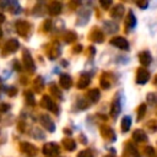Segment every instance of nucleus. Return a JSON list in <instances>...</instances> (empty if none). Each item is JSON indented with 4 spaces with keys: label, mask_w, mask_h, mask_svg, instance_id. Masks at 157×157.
<instances>
[{
    "label": "nucleus",
    "mask_w": 157,
    "mask_h": 157,
    "mask_svg": "<svg viewBox=\"0 0 157 157\" xmlns=\"http://www.w3.org/2000/svg\"><path fill=\"white\" fill-rule=\"evenodd\" d=\"M87 97H88L90 101L93 102V103L98 102V101H99V97H101L99 90H98V88H92V90H90L88 93H87Z\"/></svg>",
    "instance_id": "obj_16"
},
{
    "label": "nucleus",
    "mask_w": 157,
    "mask_h": 157,
    "mask_svg": "<svg viewBox=\"0 0 157 157\" xmlns=\"http://www.w3.org/2000/svg\"><path fill=\"white\" fill-rule=\"evenodd\" d=\"M7 93H9V96H15L16 93H17V90H16V87H13V86H11V87H9V91H7Z\"/></svg>",
    "instance_id": "obj_40"
},
{
    "label": "nucleus",
    "mask_w": 157,
    "mask_h": 157,
    "mask_svg": "<svg viewBox=\"0 0 157 157\" xmlns=\"http://www.w3.org/2000/svg\"><path fill=\"white\" fill-rule=\"evenodd\" d=\"M91 39H92L93 42L102 43L103 39H104V34H103L102 31H99V29H94V31L91 33Z\"/></svg>",
    "instance_id": "obj_19"
},
{
    "label": "nucleus",
    "mask_w": 157,
    "mask_h": 157,
    "mask_svg": "<svg viewBox=\"0 0 157 157\" xmlns=\"http://www.w3.org/2000/svg\"><path fill=\"white\" fill-rule=\"evenodd\" d=\"M77 157H93V155H92V152L90 150H83V151L78 152Z\"/></svg>",
    "instance_id": "obj_37"
},
{
    "label": "nucleus",
    "mask_w": 157,
    "mask_h": 157,
    "mask_svg": "<svg viewBox=\"0 0 157 157\" xmlns=\"http://www.w3.org/2000/svg\"><path fill=\"white\" fill-rule=\"evenodd\" d=\"M135 25H136L135 16H134L132 11H129V13H128V18H126V27H128V28H132V27H135Z\"/></svg>",
    "instance_id": "obj_26"
},
{
    "label": "nucleus",
    "mask_w": 157,
    "mask_h": 157,
    "mask_svg": "<svg viewBox=\"0 0 157 157\" xmlns=\"http://www.w3.org/2000/svg\"><path fill=\"white\" fill-rule=\"evenodd\" d=\"M2 37V29H1V27H0V38Z\"/></svg>",
    "instance_id": "obj_47"
},
{
    "label": "nucleus",
    "mask_w": 157,
    "mask_h": 157,
    "mask_svg": "<svg viewBox=\"0 0 157 157\" xmlns=\"http://www.w3.org/2000/svg\"><path fill=\"white\" fill-rule=\"evenodd\" d=\"M22 58H23V65H25V67H26L29 72H34L36 65H34V61H33V59H32L29 52H28V50H23Z\"/></svg>",
    "instance_id": "obj_3"
},
{
    "label": "nucleus",
    "mask_w": 157,
    "mask_h": 157,
    "mask_svg": "<svg viewBox=\"0 0 157 157\" xmlns=\"http://www.w3.org/2000/svg\"><path fill=\"white\" fill-rule=\"evenodd\" d=\"M155 83L157 85V75H156V77H155Z\"/></svg>",
    "instance_id": "obj_48"
},
{
    "label": "nucleus",
    "mask_w": 157,
    "mask_h": 157,
    "mask_svg": "<svg viewBox=\"0 0 157 157\" xmlns=\"http://www.w3.org/2000/svg\"><path fill=\"white\" fill-rule=\"evenodd\" d=\"M139 59H140V63L144 66H148L152 63V56H151V54L148 52H141L139 54Z\"/></svg>",
    "instance_id": "obj_12"
},
{
    "label": "nucleus",
    "mask_w": 157,
    "mask_h": 157,
    "mask_svg": "<svg viewBox=\"0 0 157 157\" xmlns=\"http://www.w3.org/2000/svg\"><path fill=\"white\" fill-rule=\"evenodd\" d=\"M123 13H124V6H123L121 4L115 5V6L113 7L112 12H110V15H112L113 18H120V17L123 16Z\"/></svg>",
    "instance_id": "obj_14"
},
{
    "label": "nucleus",
    "mask_w": 157,
    "mask_h": 157,
    "mask_svg": "<svg viewBox=\"0 0 157 157\" xmlns=\"http://www.w3.org/2000/svg\"><path fill=\"white\" fill-rule=\"evenodd\" d=\"M145 153H146L148 157H155V156H156L155 150H153L152 146H146V148H145Z\"/></svg>",
    "instance_id": "obj_36"
},
{
    "label": "nucleus",
    "mask_w": 157,
    "mask_h": 157,
    "mask_svg": "<svg viewBox=\"0 0 157 157\" xmlns=\"http://www.w3.org/2000/svg\"><path fill=\"white\" fill-rule=\"evenodd\" d=\"M9 108H10V104H7V103H1L0 104V112H6Z\"/></svg>",
    "instance_id": "obj_42"
},
{
    "label": "nucleus",
    "mask_w": 157,
    "mask_h": 157,
    "mask_svg": "<svg viewBox=\"0 0 157 157\" xmlns=\"http://www.w3.org/2000/svg\"><path fill=\"white\" fill-rule=\"evenodd\" d=\"M105 157H113V156H110V155H108V156H105Z\"/></svg>",
    "instance_id": "obj_49"
},
{
    "label": "nucleus",
    "mask_w": 157,
    "mask_h": 157,
    "mask_svg": "<svg viewBox=\"0 0 157 157\" xmlns=\"http://www.w3.org/2000/svg\"><path fill=\"white\" fill-rule=\"evenodd\" d=\"M40 105L50 112H54L55 114H58V109H56V105L55 103L53 102V99L49 97V96H43L42 98V102H40Z\"/></svg>",
    "instance_id": "obj_4"
},
{
    "label": "nucleus",
    "mask_w": 157,
    "mask_h": 157,
    "mask_svg": "<svg viewBox=\"0 0 157 157\" xmlns=\"http://www.w3.org/2000/svg\"><path fill=\"white\" fill-rule=\"evenodd\" d=\"M104 28L107 29L108 33H113V32H117L118 31V25L114 23L113 21H105L104 22Z\"/></svg>",
    "instance_id": "obj_23"
},
{
    "label": "nucleus",
    "mask_w": 157,
    "mask_h": 157,
    "mask_svg": "<svg viewBox=\"0 0 157 157\" xmlns=\"http://www.w3.org/2000/svg\"><path fill=\"white\" fill-rule=\"evenodd\" d=\"M126 150H128V152H129L130 156H132V157H140V153H139L136 146L132 145V142H128L126 144Z\"/></svg>",
    "instance_id": "obj_22"
},
{
    "label": "nucleus",
    "mask_w": 157,
    "mask_h": 157,
    "mask_svg": "<svg viewBox=\"0 0 157 157\" xmlns=\"http://www.w3.org/2000/svg\"><path fill=\"white\" fill-rule=\"evenodd\" d=\"M39 121H40L42 126H43V128H45L48 131L53 132V131L55 130V124H54V121H53L48 115L42 114V115L39 117Z\"/></svg>",
    "instance_id": "obj_5"
},
{
    "label": "nucleus",
    "mask_w": 157,
    "mask_h": 157,
    "mask_svg": "<svg viewBox=\"0 0 157 157\" xmlns=\"http://www.w3.org/2000/svg\"><path fill=\"white\" fill-rule=\"evenodd\" d=\"M16 29H17V33L22 37H27L29 31H31V25L27 22V21H23V20H18L16 22Z\"/></svg>",
    "instance_id": "obj_2"
},
{
    "label": "nucleus",
    "mask_w": 157,
    "mask_h": 157,
    "mask_svg": "<svg viewBox=\"0 0 157 157\" xmlns=\"http://www.w3.org/2000/svg\"><path fill=\"white\" fill-rule=\"evenodd\" d=\"M65 40L67 42V43H71V42H74L76 38H77V36H76V33L75 32H72V31H67L66 33H65Z\"/></svg>",
    "instance_id": "obj_29"
},
{
    "label": "nucleus",
    "mask_w": 157,
    "mask_h": 157,
    "mask_svg": "<svg viewBox=\"0 0 157 157\" xmlns=\"http://www.w3.org/2000/svg\"><path fill=\"white\" fill-rule=\"evenodd\" d=\"M5 21V15L2 12H0V23H2Z\"/></svg>",
    "instance_id": "obj_46"
},
{
    "label": "nucleus",
    "mask_w": 157,
    "mask_h": 157,
    "mask_svg": "<svg viewBox=\"0 0 157 157\" xmlns=\"http://www.w3.org/2000/svg\"><path fill=\"white\" fill-rule=\"evenodd\" d=\"M59 85H60V87H63L65 90L70 88L71 85H72V80H71L70 75L69 74H61L60 78H59Z\"/></svg>",
    "instance_id": "obj_11"
},
{
    "label": "nucleus",
    "mask_w": 157,
    "mask_h": 157,
    "mask_svg": "<svg viewBox=\"0 0 157 157\" xmlns=\"http://www.w3.org/2000/svg\"><path fill=\"white\" fill-rule=\"evenodd\" d=\"M87 102L83 99V98H80L78 101H77V105H78V108L80 109H85V108H87Z\"/></svg>",
    "instance_id": "obj_38"
},
{
    "label": "nucleus",
    "mask_w": 157,
    "mask_h": 157,
    "mask_svg": "<svg viewBox=\"0 0 157 157\" xmlns=\"http://www.w3.org/2000/svg\"><path fill=\"white\" fill-rule=\"evenodd\" d=\"M147 101H148V103H151V104H157V93H155V92H152V93H148L147 94Z\"/></svg>",
    "instance_id": "obj_32"
},
{
    "label": "nucleus",
    "mask_w": 157,
    "mask_h": 157,
    "mask_svg": "<svg viewBox=\"0 0 157 157\" xmlns=\"http://www.w3.org/2000/svg\"><path fill=\"white\" fill-rule=\"evenodd\" d=\"M43 153L49 157H56L60 153V148L55 142H48L43 146Z\"/></svg>",
    "instance_id": "obj_1"
},
{
    "label": "nucleus",
    "mask_w": 157,
    "mask_h": 157,
    "mask_svg": "<svg viewBox=\"0 0 157 157\" xmlns=\"http://www.w3.org/2000/svg\"><path fill=\"white\" fill-rule=\"evenodd\" d=\"M63 146L67 150V151H74L76 148V142L71 139V137H65L63 140Z\"/></svg>",
    "instance_id": "obj_20"
},
{
    "label": "nucleus",
    "mask_w": 157,
    "mask_h": 157,
    "mask_svg": "<svg viewBox=\"0 0 157 157\" xmlns=\"http://www.w3.org/2000/svg\"><path fill=\"white\" fill-rule=\"evenodd\" d=\"M61 9H63V5L61 2L59 1H52L49 5H48V11L52 16H56L61 12Z\"/></svg>",
    "instance_id": "obj_9"
},
{
    "label": "nucleus",
    "mask_w": 157,
    "mask_h": 157,
    "mask_svg": "<svg viewBox=\"0 0 157 157\" xmlns=\"http://www.w3.org/2000/svg\"><path fill=\"white\" fill-rule=\"evenodd\" d=\"M132 139L135 141H137V142H145L147 140V136H146L145 131H142V130L139 129V130H135L132 132Z\"/></svg>",
    "instance_id": "obj_15"
},
{
    "label": "nucleus",
    "mask_w": 157,
    "mask_h": 157,
    "mask_svg": "<svg viewBox=\"0 0 157 157\" xmlns=\"http://www.w3.org/2000/svg\"><path fill=\"white\" fill-rule=\"evenodd\" d=\"M145 112H146V104H141L139 107V110H137V119L139 120L145 115Z\"/></svg>",
    "instance_id": "obj_33"
},
{
    "label": "nucleus",
    "mask_w": 157,
    "mask_h": 157,
    "mask_svg": "<svg viewBox=\"0 0 157 157\" xmlns=\"http://www.w3.org/2000/svg\"><path fill=\"white\" fill-rule=\"evenodd\" d=\"M25 96H26V101H27V103H28V104H31V105H34V104H36V101H34L33 93H32L31 91H27V92L25 93Z\"/></svg>",
    "instance_id": "obj_31"
},
{
    "label": "nucleus",
    "mask_w": 157,
    "mask_h": 157,
    "mask_svg": "<svg viewBox=\"0 0 157 157\" xmlns=\"http://www.w3.org/2000/svg\"><path fill=\"white\" fill-rule=\"evenodd\" d=\"M20 147H21V151L29 157H34L37 155V147L29 142H21Z\"/></svg>",
    "instance_id": "obj_6"
},
{
    "label": "nucleus",
    "mask_w": 157,
    "mask_h": 157,
    "mask_svg": "<svg viewBox=\"0 0 157 157\" xmlns=\"http://www.w3.org/2000/svg\"><path fill=\"white\" fill-rule=\"evenodd\" d=\"M110 44L114 45V47H118L119 49H123V50H128L129 49V43L123 37H115V38H113L110 40Z\"/></svg>",
    "instance_id": "obj_7"
},
{
    "label": "nucleus",
    "mask_w": 157,
    "mask_h": 157,
    "mask_svg": "<svg viewBox=\"0 0 157 157\" xmlns=\"http://www.w3.org/2000/svg\"><path fill=\"white\" fill-rule=\"evenodd\" d=\"M91 82V78L88 75L83 74L80 78H78V82H77V88H86Z\"/></svg>",
    "instance_id": "obj_17"
},
{
    "label": "nucleus",
    "mask_w": 157,
    "mask_h": 157,
    "mask_svg": "<svg viewBox=\"0 0 157 157\" xmlns=\"http://www.w3.org/2000/svg\"><path fill=\"white\" fill-rule=\"evenodd\" d=\"M101 5L107 9V7H109V6L112 5V1H103V0H102V1H101Z\"/></svg>",
    "instance_id": "obj_44"
},
{
    "label": "nucleus",
    "mask_w": 157,
    "mask_h": 157,
    "mask_svg": "<svg viewBox=\"0 0 157 157\" xmlns=\"http://www.w3.org/2000/svg\"><path fill=\"white\" fill-rule=\"evenodd\" d=\"M101 134H102L103 137H105V139H110V140H114V139H115L114 131H113L109 126H102V128H101Z\"/></svg>",
    "instance_id": "obj_18"
},
{
    "label": "nucleus",
    "mask_w": 157,
    "mask_h": 157,
    "mask_svg": "<svg viewBox=\"0 0 157 157\" xmlns=\"http://www.w3.org/2000/svg\"><path fill=\"white\" fill-rule=\"evenodd\" d=\"M120 108H121L120 99L117 97V98L113 101V103H112V109H110V114H112L113 118H115V117L119 115V113H120Z\"/></svg>",
    "instance_id": "obj_13"
},
{
    "label": "nucleus",
    "mask_w": 157,
    "mask_h": 157,
    "mask_svg": "<svg viewBox=\"0 0 157 157\" xmlns=\"http://www.w3.org/2000/svg\"><path fill=\"white\" fill-rule=\"evenodd\" d=\"M101 86L103 87V88H109V86H110V83H109V81H108V78L105 77V75H102V78H101Z\"/></svg>",
    "instance_id": "obj_34"
},
{
    "label": "nucleus",
    "mask_w": 157,
    "mask_h": 157,
    "mask_svg": "<svg viewBox=\"0 0 157 157\" xmlns=\"http://www.w3.org/2000/svg\"><path fill=\"white\" fill-rule=\"evenodd\" d=\"M32 136L34 137V139H38V140H43L45 136H44V132L39 129V128H33V130H32Z\"/></svg>",
    "instance_id": "obj_28"
},
{
    "label": "nucleus",
    "mask_w": 157,
    "mask_h": 157,
    "mask_svg": "<svg viewBox=\"0 0 157 157\" xmlns=\"http://www.w3.org/2000/svg\"><path fill=\"white\" fill-rule=\"evenodd\" d=\"M9 9L11 10V12L12 13H20L21 12V6L17 4V2H15V1H12V2H10L9 4Z\"/></svg>",
    "instance_id": "obj_30"
},
{
    "label": "nucleus",
    "mask_w": 157,
    "mask_h": 157,
    "mask_svg": "<svg viewBox=\"0 0 157 157\" xmlns=\"http://www.w3.org/2000/svg\"><path fill=\"white\" fill-rule=\"evenodd\" d=\"M13 67H15L16 71H21V70H22V66H21V64L18 63V60H15V61H13Z\"/></svg>",
    "instance_id": "obj_41"
},
{
    "label": "nucleus",
    "mask_w": 157,
    "mask_h": 157,
    "mask_svg": "<svg viewBox=\"0 0 157 157\" xmlns=\"http://www.w3.org/2000/svg\"><path fill=\"white\" fill-rule=\"evenodd\" d=\"M34 86L37 87V90H42L43 88V78L40 76H38L36 80H34Z\"/></svg>",
    "instance_id": "obj_35"
},
{
    "label": "nucleus",
    "mask_w": 157,
    "mask_h": 157,
    "mask_svg": "<svg viewBox=\"0 0 157 157\" xmlns=\"http://www.w3.org/2000/svg\"><path fill=\"white\" fill-rule=\"evenodd\" d=\"M81 50H82V45H80V44L74 48V53H80Z\"/></svg>",
    "instance_id": "obj_45"
},
{
    "label": "nucleus",
    "mask_w": 157,
    "mask_h": 157,
    "mask_svg": "<svg viewBox=\"0 0 157 157\" xmlns=\"http://www.w3.org/2000/svg\"><path fill=\"white\" fill-rule=\"evenodd\" d=\"M150 80V74L146 69H139L137 72H136V82L140 83V85H144L146 83L147 81Z\"/></svg>",
    "instance_id": "obj_8"
},
{
    "label": "nucleus",
    "mask_w": 157,
    "mask_h": 157,
    "mask_svg": "<svg viewBox=\"0 0 157 157\" xmlns=\"http://www.w3.org/2000/svg\"><path fill=\"white\" fill-rule=\"evenodd\" d=\"M147 5H148V2H147V1H137V6H139V7H141V9H146V7H147Z\"/></svg>",
    "instance_id": "obj_43"
},
{
    "label": "nucleus",
    "mask_w": 157,
    "mask_h": 157,
    "mask_svg": "<svg viewBox=\"0 0 157 157\" xmlns=\"http://www.w3.org/2000/svg\"><path fill=\"white\" fill-rule=\"evenodd\" d=\"M88 18H90V10L82 9L78 11V21L77 22H80V20H83V25H85L88 21Z\"/></svg>",
    "instance_id": "obj_24"
},
{
    "label": "nucleus",
    "mask_w": 157,
    "mask_h": 157,
    "mask_svg": "<svg viewBox=\"0 0 157 157\" xmlns=\"http://www.w3.org/2000/svg\"><path fill=\"white\" fill-rule=\"evenodd\" d=\"M18 48H20V43H18V40L15 39V38L9 39V40L5 43V47H4V49H6L9 53H15Z\"/></svg>",
    "instance_id": "obj_10"
},
{
    "label": "nucleus",
    "mask_w": 157,
    "mask_h": 157,
    "mask_svg": "<svg viewBox=\"0 0 157 157\" xmlns=\"http://www.w3.org/2000/svg\"><path fill=\"white\" fill-rule=\"evenodd\" d=\"M50 93H52L55 98H59V99H61V98H63V94H61L60 90H59V88H58V86H56V85H54V83L50 86Z\"/></svg>",
    "instance_id": "obj_27"
},
{
    "label": "nucleus",
    "mask_w": 157,
    "mask_h": 157,
    "mask_svg": "<svg viewBox=\"0 0 157 157\" xmlns=\"http://www.w3.org/2000/svg\"><path fill=\"white\" fill-rule=\"evenodd\" d=\"M50 28H52V21H50V20H45L44 26H43V29H44L45 32H48V31H50Z\"/></svg>",
    "instance_id": "obj_39"
},
{
    "label": "nucleus",
    "mask_w": 157,
    "mask_h": 157,
    "mask_svg": "<svg viewBox=\"0 0 157 157\" xmlns=\"http://www.w3.org/2000/svg\"><path fill=\"white\" fill-rule=\"evenodd\" d=\"M59 54H60V47L55 43V44L48 50V55H49V58H50L52 60H54V59H56V58L59 56Z\"/></svg>",
    "instance_id": "obj_21"
},
{
    "label": "nucleus",
    "mask_w": 157,
    "mask_h": 157,
    "mask_svg": "<svg viewBox=\"0 0 157 157\" xmlns=\"http://www.w3.org/2000/svg\"><path fill=\"white\" fill-rule=\"evenodd\" d=\"M130 126H131V118L126 115V117H124L123 120H121V131L126 132V131L130 129Z\"/></svg>",
    "instance_id": "obj_25"
}]
</instances>
